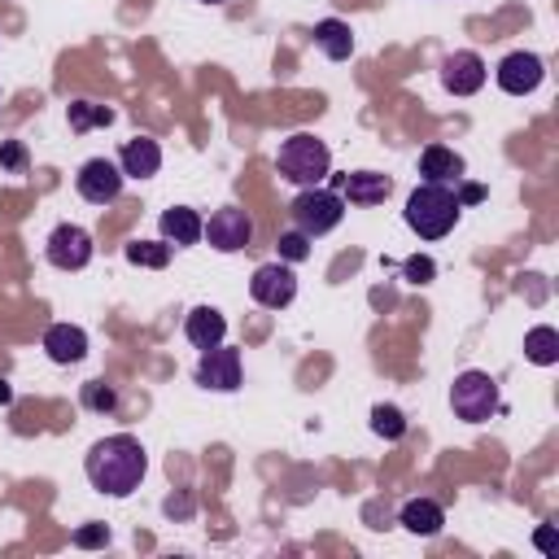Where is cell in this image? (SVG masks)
Listing matches in <instances>:
<instances>
[{
	"instance_id": "9",
	"label": "cell",
	"mask_w": 559,
	"mask_h": 559,
	"mask_svg": "<svg viewBox=\"0 0 559 559\" xmlns=\"http://www.w3.org/2000/svg\"><path fill=\"white\" fill-rule=\"evenodd\" d=\"M122 166H114L109 157H92V162H83V170H79V197L83 201H92V205H109V201H118V192H122Z\"/></svg>"
},
{
	"instance_id": "1",
	"label": "cell",
	"mask_w": 559,
	"mask_h": 559,
	"mask_svg": "<svg viewBox=\"0 0 559 559\" xmlns=\"http://www.w3.org/2000/svg\"><path fill=\"white\" fill-rule=\"evenodd\" d=\"M83 467H87V480H92L100 493L127 498L131 489H140V480H144V472H148V459H144V445H140L135 437L118 432V437H100V441L87 450Z\"/></svg>"
},
{
	"instance_id": "17",
	"label": "cell",
	"mask_w": 559,
	"mask_h": 559,
	"mask_svg": "<svg viewBox=\"0 0 559 559\" xmlns=\"http://www.w3.org/2000/svg\"><path fill=\"white\" fill-rule=\"evenodd\" d=\"M183 332H188V341H192L197 349H214V345H223V336H227V319H223L214 306H197V310L188 314Z\"/></svg>"
},
{
	"instance_id": "6",
	"label": "cell",
	"mask_w": 559,
	"mask_h": 559,
	"mask_svg": "<svg viewBox=\"0 0 559 559\" xmlns=\"http://www.w3.org/2000/svg\"><path fill=\"white\" fill-rule=\"evenodd\" d=\"M201 236H205L218 253H236V249H245V245L253 240V223H249V214H245V210L223 205V210H214V214H210V223L201 227Z\"/></svg>"
},
{
	"instance_id": "18",
	"label": "cell",
	"mask_w": 559,
	"mask_h": 559,
	"mask_svg": "<svg viewBox=\"0 0 559 559\" xmlns=\"http://www.w3.org/2000/svg\"><path fill=\"white\" fill-rule=\"evenodd\" d=\"M402 524H406L415 537H437L441 524H445V511H441V502H432V498H411V502H402Z\"/></svg>"
},
{
	"instance_id": "4",
	"label": "cell",
	"mask_w": 559,
	"mask_h": 559,
	"mask_svg": "<svg viewBox=\"0 0 559 559\" xmlns=\"http://www.w3.org/2000/svg\"><path fill=\"white\" fill-rule=\"evenodd\" d=\"M288 214H293L297 231H306V236L314 240V236L332 231V227L345 218V197L314 183V188H301V192H297V201L288 205Z\"/></svg>"
},
{
	"instance_id": "10",
	"label": "cell",
	"mask_w": 559,
	"mask_h": 559,
	"mask_svg": "<svg viewBox=\"0 0 559 559\" xmlns=\"http://www.w3.org/2000/svg\"><path fill=\"white\" fill-rule=\"evenodd\" d=\"M48 262L61 271H83L92 262V236L79 223H61L48 236Z\"/></svg>"
},
{
	"instance_id": "24",
	"label": "cell",
	"mask_w": 559,
	"mask_h": 559,
	"mask_svg": "<svg viewBox=\"0 0 559 559\" xmlns=\"http://www.w3.org/2000/svg\"><path fill=\"white\" fill-rule=\"evenodd\" d=\"M371 432L376 437H384V441H397V437H406V415L397 411V406H371Z\"/></svg>"
},
{
	"instance_id": "33",
	"label": "cell",
	"mask_w": 559,
	"mask_h": 559,
	"mask_svg": "<svg viewBox=\"0 0 559 559\" xmlns=\"http://www.w3.org/2000/svg\"><path fill=\"white\" fill-rule=\"evenodd\" d=\"M210 4H223V0H210Z\"/></svg>"
},
{
	"instance_id": "20",
	"label": "cell",
	"mask_w": 559,
	"mask_h": 559,
	"mask_svg": "<svg viewBox=\"0 0 559 559\" xmlns=\"http://www.w3.org/2000/svg\"><path fill=\"white\" fill-rule=\"evenodd\" d=\"M314 44H319L332 61H345V57L354 52V31H349L341 17H323V22H314Z\"/></svg>"
},
{
	"instance_id": "8",
	"label": "cell",
	"mask_w": 559,
	"mask_h": 559,
	"mask_svg": "<svg viewBox=\"0 0 559 559\" xmlns=\"http://www.w3.org/2000/svg\"><path fill=\"white\" fill-rule=\"evenodd\" d=\"M197 384H201V389H214V393H231V389H240V349H231V345L201 349Z\"/></svg>"
},
{
	"instance_id": "25",
	"label": "cell",
	"mask_w": 559,
	"mask_h": 559,
	"mask_svg": "<svg viewBox=\"0 0 559 559\" xmlns=\"http://www.w3.org/2000/svg\"><path fill=\"white\" fill-rule=\"evenodd\" d=\"M83 406L87 411H114L118 406V393L109 384H100V380H87L83 384Z\"/></svg>"
},
{
	"instance_id": "12",
	"label": "cell",
	"mask_w": 559,
	"mask_h": 559,
	"mask_svg": "<svg viewBox=\"0 0 559 559\" xmlns=\"http://www.w3.org/2000/svg\"><path fill=\"white\" fill-rule=\"evenodd\" d=\"M441 87L445 92H454V96H472V92H480L485 87V61L476 57V52H450L445 61H441Z\"/></svg>"
},
{
	"instance_id": "19",
	"label": "cell",
	"mask_w": 559,
	"mask_h": 559,
	"mask_svg": "<svg viewBox=\"0 0 559 559\" xmlns=\"http://www.w3.org/2000/svg\"><path fill=\"white\" fill-rule=\"evenodd\" d=\"M201 218H197V210H188V205H175V210H166L162 214V236H166V245H197L201 240Z\"/></svg>"
},
{
	"instance_id": "13",
	"label": "cell",
	"mask_w": 559,
	"mask_h": 559,
	"mask_svg": "<svg viewBox=\"0 0 559 559\" xmlns=\"http://www.w3.org/2000/svg\"><path fill=\"white\" fill-rule=\"evenodd\" d=\"M341 197H349L354 205H380L389 192H393V179L389 175H380V170H354V175H345L341 179V188H336Z\"/></svg>"
},
{
	"instance_id": "16",
	"label": "cell",
	"mask_w": 559,
	"mask_h": 559,
	"mask_svg": "<svg viewBox=\"0 0 559 559\" xmlns=\"http://www.w3.org/2000/svg\"><path fill=\"white\" fill-rule=\"evenodd\" d=\"M419 175L428 179V183H459L463 179V157L454 153V148H445V144H428L424 153H419Z\"/></svg>"
},
{
	"instance_id": "11",
	"label": "cell",
	"mask_w": 559,
	"mask_h": 559,
	"mask_svg": "<svg viewBox=\"0 0 559 559\" xmlns=\"http://www.w3.org/2000/svg\"><path fill=\"white\" fill-rule=\"evenodd\" d=\"M546 79V66L537 52H507L502 66H498V87L511 92V96H528L537 92V83Z\"/></svg>"
},
{
	"instance_id": "5",
	"label": "cell",
	"mask_w": 559,
	"mask_h": 559,
	"mask_svg": "<svg viewBox=\"0 0 559 559\" xmlns=\"http://www.w3.org/2000/svg\"><path fill=\"white\" fill-rule=\"evenodd\" d=\"M450 406H454L459 419L485 424V419L498 411V384H493V376H489V371H463V376H454V384H450Z\"/></svg>"
},
{
	"instance_id": "3",
	"label": "cell",
	"mask_w": 559,
	"mask_h": 559,
	"mask_svg": "<svg viewBox=\"0 0 559 559\" xmlns=\"http://www.w3.org/2000/svg\"><path fill=\"white\" fill-rule=\"evenodd\" d=\"M275 166H280V175H284L288 183H297V188H314V183L328 179V170H332V153H328V144H323L319 135L297 131V135H288V140L280 144Z\"/></svg>"
},
{
	"instance_id": "23",
	"label": "cell",
	"mask_w": 559,
	"mask_h": 559,
	"mask_svg": "<svg viewBox=\"0 0 559 559\" xmlns=\"http://www.w3.org/2000/svg\"><path fill=\"white\" fill-rule=\"evenodd\" d=\"M127 262L148 266V271H162L170 262V245L166 240H131L127 245Z\"/></svg>"
},
{
	"instance_id": "32",
	"label": "cell",
	"mask_w": 559,
	"mask_h": 559,
	"mask_svg": "<svg viewBox=\"0 0 559 559\" xmlns=\"http://www.w3.org/2000/svg\"><path fill=\"white\" fill-rule=\"evenodd\" d=\"M9 402H13V389H9L4 380H0V406H9Z\"/></svg>"
},
{
	"instance_id": "2",
	"label": "cell",
	"mask_w": 559,
	"mask_h": 559,
	"mask_svg": "<svg viewBox=\"0 0 559 559\" xmlns=\"http://www.w3.org/2000/svg\"><path fill=\"white\" fill-rule=\"evenodd\" d=\"M459 197H454V188H445V183H419L411 197H406V227L419 236V240H441L454 223H459Z\"/></svg>"
},
{
	"instance_id": "31",
	"label": "cell",
	"mask_w": 559,
	"mask_h": 559,
	"mask_svg": "<svg viewBox=\"0 0 559 559\" xmlns=\"http://www.w3.org/2000/svg\"><path fill=\"white\" fill-rule=\"evenodd\" d=\"M537 546H542V550H555V533H550V524L537 533Z\"/></svg>"
},
{
	"instance_id": "30",
	"label": "cell",
	"mask_w": 559,
	"mask_h": 559,
	"mask_svg": "<svg viewBox=\"0 0 559 559\" xmlns=\"http://www.w3.org/2000/svg\"><path fill=\"white\" fill-rule=\"evenodd\" d=\"M454 197H459V205H472V201H480V197H485V188H480V183H463Z\"/></svg>"
},
{
	"instance_id": "29",
	"label": "cell",
	"mask_w": 559,
	"mask_h": 559,
	"mask_svg": "<svg viewBox=\"0 0 559 559\" xmlns=\"http://www.w3.org/2000/svg\"><path fill=\"white\" fill-rule=\"evenodd\" d=\"M0 166H9V170H22L26 166V153H22V144H0Z\"/></svg>"
},
{
	"instance_id": "26",
	"label": "cell",
	"mask_w": 559,
	"mask_h": 559,
	"mask_svg": "<svg viewBox=\"0 0 559 559\" xmlns=\"http://www.w3.org/2000/svg\"><path fill=\"white\" fill-rule=\"evenodd\" d=\"M275 245H280V258H284V262H301V258H310V236H306V231H284Z\"/></svg>"
},
{
	"instance_id": "7",
	"label": "cell",
	"mask_w": 559,
	"mask_h": 559,
	"mask_svg": "<svg viewBox=\"0 0 559 559\" xmlns=\"http://www.w3.org/2000/svg\"><path fill=\"white\" fill-rule=\"evenodd\" d=\"M249 293H253V301H258V306L280 310V306H288V301L297 297V275H293V266H288V262H266V266H258V271H253Z\"/></svg>"
},
{
	"instance_id": "15",
	"label": "cell",
	"mask_w": 559,
	"mask_h": 559,
	"mask_svg": "<svg viewBox=\"0 0 559 559\" xmlns=\"http://www.w3.org/2000/svg\"><path fill=\"white\" fill-rule=\"evenodd\" d=\"M118 166H122V175H131V179H148V175H157V166H162V148H157V140H148V135L127 140Z\"/></svg>"
},
{
	"instance_id": "27",
	"label": "cell",
	"mask_w": 559,
	"mask_h": 559,
	"mask_svg": "<svg viewBox=\"0 0 559 559\" xmlns=\"http://www.w3.org/2000/svg\"><path fill=\"white\" fill-rule=\"evenodd\" d=\"M406 280H415V284H428L432 275H437V266H432V258H406Z\"/></svg>"
},
{
	"instance_id": "14",
	"label": "cell",
	"mask_w": 559,
	"mask_h": 559,
	"mask_svg": "<svg viewBox=\"0 0 559 559\" xmlns=\"http://www.w3.org/2000/svg\"><path fill=\"white\" fill-rule=\"evenodd\" d=\"M44 349H48V358L52 362H79L83 354H87V332L83 328H74V323H52L48 332H44Z\"/></svg>"
},
{
	"instance_id": "22",
	"label": "cell",
	"mask_w": 559,
	"mask_h": 559,
	"mask_svg": "<svg viewBox=\"0 0 559 559\" xmlns=\"http://www.w3.org/2000/svg\"><path fill=\"white\" fill-rule=\"evenodd\" d=\"M114 122V109L109 105H92V100H74L70 105V131H92V127H109Z\"/></svg>"
},
{
	"instance_id": "28",
	"label": "cell",
	"mask_w": 559,
	"mask_h": 559,
	"mask_svg": "<svg viewBox=\"0 0 559 559\" xmlns=\"http://www.w3.org/2000/svg\"><path fill=\"white\" fill-rule=\"evenodd\" d=\"M74 542H79V546H105V542H109V528H105V524H87V528L74 533Z\"/></svg>"
},
{
	"instance_id": "21",
	"label": "cell",
	"mask_w": 559,
	"mask_h": 559,
	"mask_svg": "<svg viewBox=\"0 0 559 559\" xmlns=\"http://www.w3.org/2000/svg\"><path fill=\"white\" fill-rule=\"evenodd\" d=\"M524 354H528V362H537V367H550V362H559V332L555 328H533L528 336H524Z\"/></svg>"
}]
</instances>
